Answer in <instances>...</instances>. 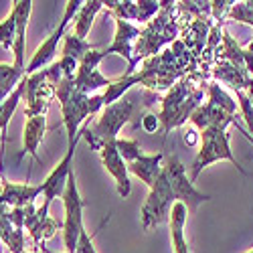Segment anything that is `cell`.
I'll use <instances>...</instances> for the list:
<instances>
[{"label":"cell","instance_id":"9","mask_svg":"<svg viewBox=\"0 0 253 253\" xmlns=\"http://www.w3.org/2000/svg\"><path fill=\"white\" fill-rule=\"evenodd\" d=\"M81 6H83L81 0H69V2H67V6H65V14H63V18H61V25L49 35L47 41H43V43L39 45V49L35 51L33 59L29 61V65H27V69H25L27 75H33V73L43 71V67H47L49 63L55 59L59 41L67 35L65 31H67V27H69V23H71V18H75V16L79 14Z\"/></svg>","mask_w":253,"mask_h":253},{"label":"cell","instance_id":"25","mask_svg":"<svg viewBox=\"0 0 253 253\" xmlns=\"http://www.w3.org/2000/svg\"><path fill=\"white\" fill-rule=\"evenodd\" d=\"M209 89V101H213V103H217L219 108H223V110H227L229 114H235L237 112V101H233L231 99L217 83H211V85L207 87Z\"/></svg>","mask_w":253,"mask_h":253},{"label":"cell","instance_id":"27","mask_svg":"<svg viewBox=\"0 0 253 253\" xmlns=\"http://www.w3.org/2000/svg\"><path fill=\"white\" fill-rule=\"evenodd\" d=\"M237 99H239V108H241V114L245 118V124H247L249 132H251L249 140L253 142V101L245 91H237Z\"/></svg>","mask_w":253,"mask_h":253},{"label":"cell","instance_id":"35","mask_svg":"<svg viewBox=\"0 0 253 253\" xmlns=\"http://www.w3.org/2000/svg\"><path fill=\"white\" fill-rule=\"evenodd\" d=\"M249 97H251V101H253V85H251V89H249Z\"/></svg>","mask_w":253,"mask_h":253},{"label":"cell","instance_id":"13","mask_svg":"<svg viewBox=\"0 0 253 253\" xmlns=\"http://www.w3.org/2000/svg\"><path fill=\"white\" fill-rule=\"evenodd\" d=\"M191 122L195 128H199L201 132L209 130V128H221L225 130L229 124L235 122V114H229L227 110L219 108L217 103L209 101L207 105H201V108L191 116Z\"/></svg>","mask_w":253,"mask_h":253},{"label":"cell","instance_id":"22","mask_svg":"<svg viewBox=\"0 0 253 253\" xmlns=\"http://www.w3.org/2000/svg\"><path fill=\"white\" fill-rule=\"evenodd\" d=\"M144 81V75L142 73H134L130 77H120L118 81H112V85L105 89V93L101 95L103 99V108H108V105L120 101V97L124 95V91H128L132 85H138V83Z\"/></svg>","mask_w":253,"mask_h":253},{"label":"cell","instance_id":"17","mask_svg":"<svg viewBox=\"0 0 253 253\" xmlns=\"http://www.w3.org/2000/svg\"><path fill=\"white\" fill-rule=\"evenodd\" d=\"M162 158H164V154H162V152L152 154V156L142 154L136 162L128 164V170H130L132 174H136L144 184H148V186L152 188V186H154V182H156V178H158V176H160V172H162V166H160Z\"/></svg>","mask_w":253,"mask_h":253},{"label":"cell","instance_id":"30","mask_svg":"<svg viewBox=\"0 0 253 253\" xmlns=\"http://www.w3.org/2000/svg\"><path fill=\"white\" fill-rule=\"evenodd\" d=\"M235 2H229V0H223V2H211V14H213V18L217 20V23H223V18L229 16L231 8H233Z\"/></svg>","mask_w":253,"mask_h":253},{"label":"cell","instance_id":"3","mask_svg":"<svg viewBox=\"0 0 253 253\" xmlns=\"http://www.w3.org/2000/svg\"><path fill=\"white\" fill-rule=\"evenodd\" d=\"M63 79L59 63H53L47 69L25 77V97H27V118L47 116V108L53 97H57V85Z\"/></svg>","mask_w":253,"mask_h":253},{"label":"cell","instance_id":"12","mask_svg":"<svg viewBox=\"0 0 253 253\" xmlns=\"http://www.w3.org/2000/svg\"><path fill=\"white\" fill-rule=\"evenodd\" d=\"M12 10H14V16H16V39H14V47H12L14 65L25 71L27 69V65H25L27 25H29V16H31V10H33V2H31V0H20V2H14Z\"/></svg>","mask_w":253,"mask_h":253},{"label":"cell","instance_id":"1","mask_svg":"<svg viewBox=\"0 0 253 253\" xmlns=\"http://www.w3.org/2000/svg\"><path fill=\"white\" fill-rule=\"evenodd\" d=\"M195 77H186L178 81L172 87V91L168 93L162 101V112H160V124L164 128V138L168 136L172 128H178L186 120H191V116L201 108V99L205 95V85H195Z\"/></svg>","mask_w":253,"mask_h":253},{"label":"cell","instance_id":"33","mask_svg":"<svg viewBox=\"0 0 253 253\" xmlns=\"http://www.w3.org/2000/svg\"><path fill=\"white\" fill-rule=\"evenodd\" d=\"M243 53H245V69H247V73H253V41Z\"/></svg>","mask_w":253,"mask_h":253},{"label":"cell","instance_id":"5","mask_svg":"<svg viewBox=\"0 0 253 253\" xmlns=\"http://www.w3.org/2000/svg\"><path fill=\"white\" fill-rule=\"evenodd\" d=\"M203 138V146H201V150L193 162V168H191V182H195L201 174V170L205 166L209 164H213L217 160H229V162H233L239 170L245 174V170L239 166V162L235 160V156L231 154V148H229V134L221 128H209L201 134Z\"/></svg>","mask_w":253,"mask_h":253},{"label":"cell","instance_id":"19","mask_svg":"<svg viewBox=\"0 0 253 253\" xmlns=\"http://www.w3.org/2000/svg\"><path fill=\"white\" fill-rule=\"evenodd\" d=\"M186 215H188V211H186V207H184L182 203H174V205H172L168 225H170V237H172L174 253H188V243H186V239H184Z\"/></svg>","mask_w":253,"mask_h":253},{"label":"cell","instance_id":"24","mask_svg":"<svg viewBox=\"0 0 253 253\" xmlns=\"http://www.w3.org/2000/svg\"><path fill=\"white\" fill-rule=\"evenodd\" d=\"M14 39H16V16L14 10H10V14L0 23V45L8 51L14 47Z\"/></svg>","mask_w":253,"mask_h":253},{"label":"cell","instance_id":"6","mask_svg":"<svg viewBox=\"0 0 253 253\" xmlns=\"http://www.w3.org/2000/svg\"><path fill=\"white\" fill-rule=\"evenodd\" d=\"M162 170H164V174H166L168 182H170V188H172L174 201H176V203H182L191 215H195V213H197V209H199V205H201V203L211 201V197H209V195L199 193L197 188L193 186V182L188 180V176H186V168H184V164L178 160V156H176V154L168 156L166 166H162Z\"/></svg>","mask_w":253,"mask_h":253},{"label":"cell","instance_id":"32","mask_svg":"<svg viewBox=\"0 0 253 253\" xmlns=\"http://www.w3.org/2000/svg\"><path fill=\"white\" fill-rule=\"evenodd\" d=\"M142 128L148 132V134H154L158 128H160V118L156 114H146L142 118Z\"/></svg>","mask_w":253,"mask_h":253},{"label":"cell","instance_id":"8","mask_svg":"<svg viewBox=\"0 0 253 253\" xmlns=\"http://www.w3.org/2000/svg\"><path fill=\"white\" fill-rule=\"evenodd\" d=\"M63 203H65V223H63V239H65L67 253H75L77 241L83 233V203L77 191V180L75 172L71 170L65 193H63Z\"/></svg>","mask_w":253,"mask_h":253},{"label":"cell","instance_id":"26","mask_svg":"<svg viewBox=\"0 0 253 253\" xmlns=\"http://www.w3.org/2000/svg\"><path fill=\"white\" fill-rule=\"evenodd\" d=\"M116 146H118V152L120 156L124 158V162H136L140 156H142V150H140V142L138 140H122L118 138L116 140Z\"/></svg>","mask_w":253,"mask_h":253},{"label":"cell","instance_id":"21","mask_svg":"<svg viewBox=\"0 0 253 253\" xmlns=\"http://www.w3.org/2000/svg\"><path fill=\"white\" fill-rule=\"evenodd\" d=\"M103 6H105V4L99 2V0H89V2H83L79 14L75 16V31H73V35L85 41L89 29H91V23H93V16H95Z\"/></svg>","mask_w":253,"mask_h":253},{"label":"cell","instance_id":"36","mask_svg":"<svg viewBox=\"0 0 253 253\" xmlns=\"http://www.w3.org/2000/svg\"><path fill=\"white\" fill-rule=\"evenodd\" d=\"M249 253H253V249H251V251H249Z\"/></svg>","mask_w":253,"mask_h":253},{"label":"cell","instance_id":"16","mask_svg":"<svg viewBox=\"0 0 253 253\" xmlns=\"http://www.w3.org/2000/svg\"><path fill=\"white\" fill-rule=\"evenodd\" d=\"M47 130V116H35L29 118L25 124V136H23V152H20V158L25 154H31L37 162H41L37 150H39V144L45 136Z\"/></svg>","mask_w":253,"mask_h":253},{"label":"cell","instance_id":"31","mask_svg":"<svg viewBox=\"0 0 253 253\" xmlns=\"http://www.w3.org/2000/svg\"><path fill=\"white\" fill-rule=\"evenodd\" d=\"M75 253H95V247H93V235L89 237L85 229H83V233H81V237H79V241H77V249H75Z\"/></svg>","mask_w":253,"mask_h":253},{"label":"cell","instance_id":"20","mask_svg":"<svg viewBox=\"0 0 253 253\" xmlns=\"http://www.w3.org/2000/svg\"><path fill=\"white\" fill-rule=\"evenodd\" d=\"M27 77L23 69H18L14 63H0V103H2Z\"/></svg>","mask_w":253,"mask_h":253},{"label":"cell","instance_id":"34","mask_svg":"<svg viewBox=\"0 0 253 253\" xmlns=\"http://www.w3.org/2000/svg\"><path fill=\"white\" fill-rule=\"evenodd\" d=\"M184 142L188 144V146H195L197 144V132H195V128H184Z\"/></svg>","mask_w":253,"mask_h":253},{"label":"cell","instance_id":"10","mask_svg":"<svg viewBox=\"0 0 253 253\" xmlns=\"http://www.w3.org/2000/svg\"><path fill=\"white\" fill-rule=\"evenodd\" d=\"M99 154H101V162L105 166V170H108L116 178V186H118L120 199H128L130 193H132V182H130V176H128V166H126L124 158L118 152L116 140L105 144L103 148L99 150Z\"/></svg>","mask_w":253,"mask_h":253},{"label":"cell","instance_id":"28","mask_svg":"<svg viewBox=\"0 0 253 253\" xmlns=\"http://www.w3.org/2000/svg\"><path fill=\"white\" fill-rule=\"evenodd\" d=\"M229 16L233 20H241V23H247L253 27V2H235Z\"/></svg>","mask_w":253,"mask_h":253},{"label":"cell","instance_id":"29","mask_svg":"<svg viewBox=\"0 0 253 253\" xmlns=\"http://www.w3.org/2000/svg\"><path fill=\"white\" fill-rule=\"evenodd\" d=\"M8 249L12 253H23V247H25V235H23V229H12L10 233L4 237Z\"/></svg>","mask_w":253,"mask_h":253},{"label":"cell","instance_id":"18","mask_svg":"<svg viewBox=\"0 0 253 253\" xmlns=\"http://www.w3.org/2000/svg\"><path fill=\"white\" fill-rule=\"evenodd\" d=\"M213 75L221 81H225L227 85H231L235 91H243V89H251L253 85V77H249V73L245 69H239L235 65H231L227 61H219L217 69L213 71Z\"/></svg>","mask_w":253,"mask_h":253},{"label":"cell","instance_id":"23","mask_svg":"<svg viewBox=\"0 0 253 253\" xmlns=\"http://www.w3.org/2000/svg\"><path fill=\"white\" fill-rule=\"evenodd\" d=\"M63 41H65V43H63V55L61 57H71L75 61H81L89 51H93V47L87 43V41L75 37L73 33H67L63 37Z\"/></svg>","mask_w":253,"mask_h":253},{"label":"cell","instance_id":"14","mask_svg":"<svg viewBox=\"0 0 253 253\" xmlns=\"http://www.w3.org/2000/svg\"><path fill=\"white\" fill-rule=\"evenodd\" d=\"M43 193V184L31 186V184H12V182H2V191H0V201L4 205H12L18 209H25L27 205L35 203V199Z\"/></svg>","mask_w":253,"mask_h":253},{"label":"cell","instance_id":"2","mask_svg":"<svg viewBox=\"0 0 253 253\" xmlns=\"http://www.w3.org/2000/svg\"><path fill=\"white\" fill-rule=\"evenodd\" d=\"M134 112V101L132 99H120L108 108H103L99 114V120L93 126L83 128V138L89 144L91 150H101L108 142L118 140V132L122 130L124 124H128Z\"/></svg>","mask_w":253,"mask_h":253},{"label":"cell","instance_id":"7","mask_svg":"<svg viewBox=\"0 0 253 253\" xmlns=\"http://www.w3.org/2000/svg\"><path fill=\"white\" fill-rule=\"evenodd\" d=\"M174 195H172V188L170 182H168L164 170L160 172V176L156 178L154 186L150 188V197L146 201V205L142 207V227L144 231L152 229L154 225L166 223L170 219V209L174 205Z\"/></svg>","mask_w":253,"mask_h":253},{"label":"cell","instance_id":"4","mask_svg":"<svg viewBox=\"0 0 253 253\" xmlns=\"http://www.w3.org/2000/svg\"><path fill=\"white\" fill-rule=\"evenodd\" d=\"M103 108V99L101 95H87L81 91H73L67 99L61 101V112H63V124L67 128V140H69V150H75V146L79 142V126L81 122L97 114Z\"/></svg>","mask_w":253,"mask_h":253},{"label":"cell","instance_id":"11","mask_svg":"<svg viewBox=\"0 0 253 253\" xmlns=\"http://www.w3.org/2000/svg\"><path fill=\"white\" fill-rule=\"evenodd\" d=\"M73 152L75 150H69L67 148V154L59 162V166L53 168V172L47 176V180L43 182V195H45V209L51 207V203L63 193H65V186H67V180H69V174H71V158H73Z\"/></svg>","mask_w":253,"mask_h":253},{"label":"cell","instance_id":"15","mask_svg":"<svg viewBox=\"0 0 253 253\" xmlns=\"http://www.w3.org/2000/svg\"><path fill=\"white\" fill-rule=\"evenodd\" d=\"M116 25H118V31H116V39H114V43L105 49V53L112 55V53H118L126 59H130L132 63V53H134V39H140L142 31L134 25H130L128 20H122V18H116Z\"/></svg>","mask_w":253,"mask_h":253}]
</instances>
